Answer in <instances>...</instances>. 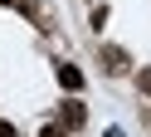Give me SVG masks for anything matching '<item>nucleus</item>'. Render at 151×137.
<instances>
[{
    "instance_id": "obj_4",
    "label": "nucleus",
    "mask_w": 151,
    "mask_h": 137,
    "mask_svg": "<svg viewBox=\"0 0 151 137\" xmlns=\"http://www.w3.org/2000/svg\"><path fill=\"white\" fill-rule=\"evenodd\" d=\"M137 88H141V98H151V64L137 74Z\"/></svg>"
},
{
    "instance_id": "obj_5",
    "label": "nucleus",
    "mask_w": 151,
    "mask_h": 137,
    "mask_svg": "<svg viewBox=\"0 0 151 137\" xmlns=\"http://www.w3.org/2000/svg\"><path fill=\"white\" fill-rule=\"evenodd\" d=\"M39 137H63V127H54V122H49V127H44Z\"/></svg>"
},
{
    "instance_id": "obj_2",
    "label": "nucleus",
    "mask_w": 151,
    "mask_h": 137,
    "mask_svg": "<svg viewBox=\"0 0 151 137\" xmlns=\"http://www.w3.org/2000/svg\"><path fill=\"white\" fill-rule=\"evenodd\" d=\"M54 74H59V83L68 88V93H78V88H83V74H78V68H73V64H59V68H54Z\"/></svg>"
},
{
    "instance_id": "obj_3",
    "label": "nucleus",
    "mask_w": 151,
    "mask_h": 137,
    "mask_svg": "<svg viewBox=\"0 0 151 137\" xmlns=\"http://www.w3.org/2000/svg\"><path fill=\"white\" fill-rule=\"evenodd\" d=\"M63 122H68V127H83V103H63Z\"/></svg>"
},
{
    "instance_id": "obj_6",
    "label": "nucleus",
    "mask_w": 151,
    "mask_h": 137,
    "mask_svg": "<svg viewBox=\"0 0 151 137\" xmlns=\"http://www.w3.org/2000/svg\"><path fill=\"white\" fill-rule=\"evenodd\" d=\"M0 137H20V132H15V127H10V122H0Z\"/></svg>"
},
{
    "instance_id": "obj_7",
    "label": "nucleus",
    "mask_w": 151,
    "mask_h": 137,
    "mask_svg": "<svg viewBox=\"0 0 151 137\" xmlns=\"http://www.w3.org/2000/svg\"><path fill=\"white\" fill-rule=\"evenodd\" d=\"M0 5H24V0H0Z\"/></svg>"
},
{
    "instance_id": "obj_1",
    "label": "nucleus",
    "mask_w": 151,
    "mask_h": 137,
    "mask_svg": "<svg viewBox=\"0 0 151 137\" xmlns=\"http://www.w3.org/2000/svg\"><path fill=\"white\" fill-rule=\"evenodd\" d=\"M102 68H107V74H127V54H122L117 44H107L102 49Z\"/></svg>"
}]
</instances>
